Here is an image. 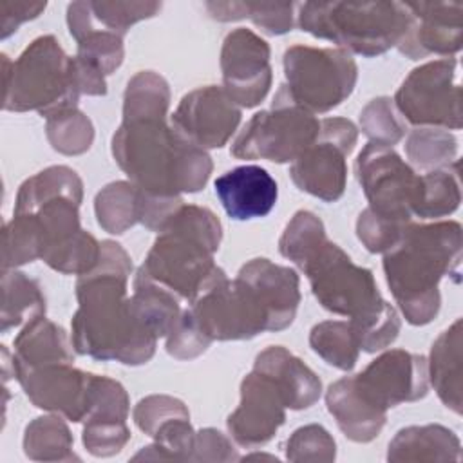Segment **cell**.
<instances>
[{
  "label": "cell",
  "mask_w": 463,
  "mask_h": 463,
  "mask_svg": "<svg viewBox=\"0 0 463 463\" xmlns=\"http://www.w3.org/2000/svg\"><path fill=\"white\" fill-rule=\"evenodd\" d=\"M204 7L213 20L235 22L248 18L271 36L286 34L295 25V4L291 2H206Z\"/></svg>",
  "instance_id": "f546056e"
},
{
  "label": "cell",
  "mask_w": 463,
  "mask_h": 463,
  "mask_svg": "<svg viewBox=\"0 0 463 463\" xmlns=\"http://www.w3.org/2000/svg\"><path fill=\"white\" fill-rule=\"evenodd\" d=\"M257 297L268 317V331H282L295 320L300 304V279L293 268L269 259H251L237 273Z\"/></svg>",
  "instance_id": "ffe728a7"
},
{
  "label": "cell",
  "mask_w": 463,
  "mask_h": 463,
  "mask_svg": "<svg viewBox=\"0 0 463 463\" xmlns=\"http://www.w3.org/2000/svg\"><path fill=\"white\" fill-rule=\"evenodd\" d=\"M13 376L34 407L74 423L85 420L92 373L74 367L72 362H58L36 367L13 365Z\"/></svg>",
  "instance_id": "2e32d148"
},
{
  "label": "cell",
  "mask_w": 463,
  "mask_h": 463,
  "mask_svg": "<svg viewBox=\"0 0 463 463\" xmlns=\"http://www.w3.org/2000/svg\"><path fill=\"white\" fill-rule=\"evenodd\" d=\"M297 16L302 31L364 58L398 47L411 22L405 2H304Z\"/></svg>",
  "instance_id": "5b68a950"
},
{
  "label": "cell",
  "mask_w": 463,
  "mask_h": 463,
  "mask_svg": "<svg viewBox=\"0 0 463 463\" xmlns=\"http://www.w3.org/2000/svg\"><path fill=\"white\" fill-rule=\"evenodd\" d=\"M326 405L344 436L356 443L373 441L387 421V412L371 405L356 391L353 376L340 378L327 387Z\"/></svg>",
  "instance_id": "603a6c76"
},
{
  "label": "cell",
  "mask_w": 463,
  "mask_h": 463,
  "mask_svg": "<svg viewBox=\"0 0 463 463\" xmlns=\"http://www.w3.org/2000/svg\"><path fill=\"white\" fill-rule=\"evenodd\" d=\"M170 105L168 81L154 71L136 72L123 94V118L166 116Z\"/></svg>",
  "instance_id": "8d00e7d4"
},
{
  "label": "cell",
  "mask_w": 463,
  "mask_h": 463,
  "mask_svg": "<svg viewBox=\"0 0 463 463\" xmlns=\"http://www.w3.org/2000/svg\"><path fill=\"white\" fill-rule=\"evenodd\" d=\"M360 128L369 137V143L392 146L407 132L405 121L394 107V101L387 96L371 99L360 112Z\"/></svg>",
  "instance_id": "7bdbcfd3"
},
{
  "label": "cell",
  "mask_w": 463,
  "mask_h": 463,
  "mask_svg": "<svg viewBox=\"0 0 463 463\" xmlns=\"http://www.w3.org/2000/svg\"><path fill=\"white\" fill-rule=\"evenodd\" d=\"M132 259L114 241H101L99 259L78 277V309L71 322V340L78 354L94 360H114L125 365L146 364L157 336L134 315L127 295Z\"/></svg>",
  "instance_id": "6da1fadb"
},
{
  "label": "cell",
  "mask_w": 463,
  "mask_h": 463,
  "mask_svg": "<svg viewBox=\"0 0 463 463\" xmlns=\"http://www.w3.org/2000/svg\"><path fill=\"white\" fill-rule=\"evenodd\" d=\"M241 116V107L222 87L206 85L183 96L170 125L199 148H221L235 134Z\"/></svg>",
  "instance_id": "e0dca14e"
},
{
  "label": "cell",
  "mask_w": 463,
  "mask_h": 463,
  "mask_svg": "<svg viewBox=\"0 0 463 463\" xmlns=\"http://www.w3.org/2000/svg\"><path fill=\"white\" fill-rule=\"evenodd\" d=\"M94 213L107 233H125L139 222V188L130 181L105 184L94 197Z\"/></svg>",
  "instance_id": "836d02e7"
},
{
  "label": "cell",
  "mask_w": 463,
  "mask_h": 463,
  "mask_svg": "<svg viewBox=\"0 0 463 463\" xmlns=\"http://www.w3.org/2000/svg\"><path fill=\"white\" fill-rule=\"evenodd\" d=\"M215 194L235 221L266 217L279 197L277 181L257 165H242L219 175L213 183Z\"/></svg>",
  "instance_id": "44dd1931"
},
{
  "label": "cell",
  "mask_w": 463,
  "mask_h": 463,
  "mask_svg": "<svg viewBox=\"0 0 463 463\" xmlns=\"http://www.w3.org/2000/svg\"><path fill=\"white\" fill-rule=\"evenodd\" d=\"M461 203L459 161L420 175V192L414 215L420 219H439L454 213Z\"/></svg>",
  "instance_id": "1f68e13d"
},
{
  "label": "cell",
  "mask_w": 463,
  "mask_h": 463,
  "mask_svg": "<svg viewBox=\"0 0 463 463\" xmlns=\"http://www.w3.org/2000/svg\"><path fill=\"white\" fill-rule=\"evenodd\" d=\"M72 349V340L65 329L42 315L27 322L16 335L11 364L20 367H36L58 362L74 364Z\"/></svg>",
  "instance_id": "4316f807"
},
{
  "label": "cell",
  "mask_w": 463,
  "mask_h": 463,
  "mask_svg": "<svg viewBox=\"0 0 463 463\" xmlns=\"http://www.w3.org/2000/svg\"><path fill=\"white\" fill-rule=\"evenodd\" d=\"M411 14L409 29L398 51L411 60L432 54L450 56L463 43V4L461 2H405Z\"/></svg>",
  "instance_id": "d6986e66"
},
{
  "label": "cell",
  "mask_w": 463,
  "mask_h": 463,
  "mask_svg": "<svg viewBox=\"0 0 463 463\" xmlns=\"http://www.w3.org/2000/svg\"><path fill=\"white\" fill-rule=\"evenodd\" d=\"M130 400L125 387L109 378L92 374L85 421H127Z\"/></svg>",
  "instance_id": "ee69618b"
},
{
  "label": "cell",
  "mask_w": 463,
  "mask_h": 463,
  "mask_svg": "<svg viewBox=\"0 0 463 463\" xmlns=\"http://www.w3.org/2000/svg\"><path fill=\"white\" fill-rule=\"evenodd\" d=\"M128 439L130 430L127 421H85L83 425V447L96 458H110L119 454Z\"/></svg>",
  "instance_id": "681fc988"
},
{
  "label": "cell",
  "mask_w": 463,
  "mask_h": 463,
  "mask_svg": "<svg viewBox=\"0 0 463 463\" xmlns=\"http://www.w3.org/2000/svg\"><path fill=\"white\" fill-rule=\"evenodd\" d=\"M69 33L78 43L76 58L94 67L103 76L112 74L125 58L123 34L101 29L89 18L85 2H72L67 7Z\"/></svg>",
  "instance_id": "cb8c5ba5"
},
{
  "label": "cell",
  "mask_w": 463,
  "mask_h": 463,
  "mask_svg": "<svg viewBox=\"0 0 463 463\" xmlns=\"http://www.w3.org/2000/svg\"><path fill=\"white\" fill-rule=\"evenodd\" d=\"M132 416L137 429L143 430L146 436L154 438L165 423L177 418H190V412L188 407L174 396L150 394L136 403Z\"/></svg>",
  "instance_id": "bcb514c9"
},
{
  "label": "cell",
  "mask_w": 463,
  "mask_h": 463,
  "mask_svg": "<svg viewBox=\"0 0 463 463\" xmlns=\"http://www.w3.org/2000/svg\"><path fill=\"white\" fill-rule=\"evenodd\" d=\"M130 306L136 318L157 338L166 336L181 315L179 297L154 282L141 268L136 271Z\"/></svg>",
  "instance_id": "83f0119b"
},
{
  "label": "cell",
  "mask_w": 463,
  "mask_h": 463,
  "mask_svg": "<svg viewBox=\"0 0 463 463\" xmlns=\"http://www.w3.org/2000/svg\"><path fill=\"white\" fill-rule=\"evenodd\" d=\"M461 318L447 327L432 344L427 362L429 382L443 405L461 414L463 371H461Z\"/></svg>",
  "instance_id": "484cf974"
},
{
  "label": "cell",
  "mask_w": 463,
  "mask_h": 463,
  "mask_svg": "<svg viewBox=\"0 0 463 463\" xmlns=\"http://www.w3.org/2000/svg\"><path fill=\"white\" fill-rule=\"evenodd\" d=\"M354 174L373 212L400 222L412 221L420 174L392 146L367 143L354 161Z\"/></svg>",
  "instance_id": "4fadbf2b"
},
{
  "label": "cell",
  "mask_w": 463,
  "mask_h": 463,
  "mask_svg": "<svg viewBox=\"0 0 463 463\" xmlns=\"http://www.w3.org/2000/svg\"><path fill=\"white\" fill-rule=\"evenodd\" d=\"M286 421V403L277 385L251 369L241 382V402L226 425L237 445L257 449L273 439Z\"/></svg>",
  "instance_id": "ac0fdd59"
},
{
  "label": "cell",
  "mask_w": 463,
  "mask_h": 463,
  "mask_svg": "<svg viewBox=\"0 0 463 463\" xmlns=\"http://www.w3.org/2000/svg\"><path fill=\"white\" fill-rule=\"evenodd\" d=\"M221 72L222 89L235 105L257 107L273 81L268 42L246 27L230 31L221 49Z\"/></svg>",
  "instance_id": "9a60e30c"
},
{
  "label": "cell",
  "mask_w": 463,
  "mask_h": 463,
  "mask_svg": "<svg viewBox=\"0 0 463 463\" xmlns=\"http://www.w3.org/2000/svg\"><path fill=\"white\" fill-rule=\"evenodd\" d=\"M327 241L320 217L309 210H298L280 235L279 251L302 269Z\"/></svg>",
  "instance_id": "e575fe53"
},
{
  "label": "cell",
  "mask_w": 463,
  "mask_h": 463,
  "mask_svg": "<svg viewBox=\"0 0 463 463\" xmlns=\"http://www.w3.org/2000/svg\"><path fill=\"white\" fill-rule=\"evenodd\" d=\"M87 5V13L89 18L94 25L107 29V31H114L118 34H127V31L146 18L156 16L161 11V2H152V0H145V2H121V0H114V2H85Z\"/></svg>",
  "instance_id": "60d3db41"
},
{
  "label": "cell",
  "mask_w": 463,
  "mask_h": 463,
  "mask_svg": "<svg viewBox=\"0 0 463 463\" xmlns=\"http://www.w3.org/2000/svg\"><path fill=\"white\" fill-rule=\"evenodd\" d=\"M349 326L358 342L360 351L376 353L391 345L400 333L402 322L398 311L385 300V304L364 317L351 318Z\"/></svg>",
  "instance_id": "b9f144b4"
},
{
  "label": "cell",
  "mask_w": 463,
  "mask_h": 463,
  "mask_svg": "<svg viewBox=\"0 0 463 463\" xmlns=\"http://www.w3.org/2000/svg\"><path fill=\"white\" fill-rule=\"evenodd\" d=\"M286 458L289 461L329 463L336 458V443L322 425L309 423L298 427L288 438Z\"/></svg>",
  "instance_id": "f6af8a7d"
},
{
  "label": "cell",
  "mask_w": 463,
  "mask_h": 463,
  "mask_svg": "<svg viewBox=\"0 0 463 463\" xmlns=\"http://www.w3.org/2000/svg\"><path fill=\"white\" fill-rule=\"evenodd\" d=\"M459 438L438 423L400 429L389 443L387 461H459Z\"/></svg>",
  "instance_id": "d4e9b609"
},
{
  "label": "cell",
  "mask_w": 463,
  "mask_h": 463,
  "mask_svg": "<svg viewBox=\"0 0 463 463\" xmlns=\"http://www.w3.org/2000/svg\"><path fill=\"white\" fill-rule=\"evenodd\" d=\"M282 89L293 103L311 114L336 109L354 90L356 61L338 47L291 45L284 52Z\"/></svg>",
  "instance_id": "52a82bcc"
},
{
  "label": "cell",
  "mask_w": 463,
  "mask_h": 463,
  "mask_svg": "<svg viewBox=\"0 0 463 463\" xmlns=\"http://www.w3.org/2000/svg\"><path fill=\"white\" fill-rule=\"evenodd\" d=\"M112 156L130 183L163 197L203 190L213 170L208 152L181 137L166 116L123 118L112 136Z\"/></svg>",
  "instance_id": "7a4b0ae2"
},
{
  "label": "cell",
  "mask_w": 463,
  "mask_h": 463,
  "mask_svg": "<svg viewBox=\"0 0 463 463\" xmlns=\"http://www.w3.org/2000/svg\"><path fill=\"white\" fill-rule=\"evenodd\" d=\"M4 99L9 112L36 110L49 118L60 110L76 109L80 89L74 78L72 56H69L52 34L34 38L11 61L2 54Z\"/></svg>",
  "instance_id": "8992f818"
},
{
  "label": "cell",
  "mask_w": 463,
  "mask_h": 463,
  "mask_svg": "<svg viewBox=\"0 0 463 463\" xmlns=\"http://www.w3.org/2000/svg\"><path fill=\"white\" fill-rule=\"evenodd\" d=\"M358 141V128L345 118L320 121L317 139L291 163L289 177L295 186L324 203L338 201L345 192L347 163Z\"/></svg>",
  "instance_id": "7c38bea8"
},
{
  "label": "cell",
  "mask_w": 463,
  "mask_h": 463,
  "mask_svg": "<svg viewBox=\"0 0 463 463\" xmlns=\"http://www.w3.org/2000/svg\"><path fill=\"white\" fill-rule=\"evenodd\" d=\"M42 259V237L33 213H13L2 233V269Z\"/></svg>",
  "instance_id": "f35d334b"
},
{
  "label": "cell",
  "mask_w": 463,
  "mask_h": 463,
  "mask_svg": "<svg viewBox=\"0 0 463 463\" xmlns=\"http://www.w3.org/2000/svg\"><path fill=\"white\" fill-rule=\"evenodd\" d=\"M221 239V221L210 208L183 203L139 268L154 282L192 302L219 268L213 255Z\"/></svg>",
  "instance_id": "277c9868"
},
{
  "label": "cell",
  "mask_w": 463,
  "mask_h": 463,
  "mask_svg": "<svg viewBox=\"0 0 463 463\" xmlns=\"http://www.w3.org/2000/svg\"><path fill=\"white\" fill-rule=\"evenodd\" d=\"M165 338H166V344H165L166 353L177 360L197 358L212 344V340L199 327L190 307L181 311L179 318L175 320V324L172 326V329Z\"/></svg>",
  "instance_id": "c3c4849f"
},
{
  "label": "cell",
  "mask_w": 463,
  "mask_h": 463,
  "mask_svg": "<svg viewBox=\"0 0 463 463\" xmlns=\"http://www.w3.org/2000/svg\"><path fill=\"white\" fill-rule=\"evenodd\" d=\"M458 61L441 58L409 72L394 94L396 110L416 127L459 130L463 125Z\"/></svg>",
  "instance_id": "8fae6325"
},
{
  "label": "cell",
  "mask_w": 463,
  "mask_h": 463,
  "mask_svg": "<svg viewBox=\"0 0 463 463\" xmlns=\"http://www.w3.org/2000/svg\"><path fill=\"white\" fill-rule=\"evenodd\" d=\"M45 134L51 146L63 156L85 154L94 141L92 121L76 109L60 110L45 118Z\"/></svg>",
  "instance_id": "ab89813d"
},
{
  "label": "cell",
  "mask_w": 463,
  "mask_h": 463,
  "mask_svg": "<svg viewBox=\"0 0 463 463\" xmlns=\"http://www.w3.org/2000/svg\"><path fill=\"white\" fill-rule=\"evenodd\" d=\"M54 197H71L80 203L83 201V183L80 175L65 165L49 166L25 179L20 184L14 199V213L31 212Z\"/></svg>",
  "instance_id": "4dcf8cb0"
},
{
  "label": "cell",
  "mask_w": 463,
  "mask_h": 463,
  "mask_svg": "<svg viewBox=\"0 0 463 463\" xmlns=\"http://www.w3.org/2000/svg\"><path fill=\"white\" fill-rule=\"evenodd\" d=\"M47 7L45 2H0V13H2V31L0 36L5 40L13 33H16L18 25L36 18L43 9Z\"/></svg>",
  "instance_id": "816d5d0a"
},
{
  "label": "cell",
  "mask_w": 463,
  "mask_h": 463,
  "mask_svg": "<svg viewBox=\"0 0 463 463\" xmlns=\"http://www.w3.org/2000/svg\"><path fill=\"white\" fill-rule=\"evenodd\" d=\"M72 434L60 414L38 416L27 423L24 432V452L33 461H71Z\"/></svg>",
  "instance_id": "d6a6232c"
},
{
  "label": "cell",
  "mask_w": 463,
  "mask_h": 463,
  "mask_svg": "<svg viewBox=\"0 0 463 463\" xmlns=\"http://www.w3.org/2000/svg\"><path fill=\"white\" fill-rule=\"evenodd\" d=\"M318 304L349 318L364 317L385 304L371 269L356 266L335 242L327 241L302 268Z\"/></svg>",
  "instance_id": "9c48e42d"
},
{
  "label": "cell",
  "mask_w": 463,
  "mask_h": 463,
  "mask_svg": "<svg viewBox=\"0 0 463 463\" xmlns=\"http://www.w3.org/2000/svg\"><path fill=\"white\" fill-rule=\"evenodd\" d=\"M320 121L309 110L289 99L279 87L271 109L251 116L232 143L237 159H266L293 163L318 136Z\"/></svg>",
  "instance_id": "ba28073f"
},
{
  "label": "cell",
  "mask_w": 463,
  "mask_h": 463,
  "mask_svg": "<svg viewBox=\"0 0 463 463\" xmlns=\"http://www.w3.org/2000/svg\"><path fill=\"white\" fill-rule=\"evenodd\" d=\"M241 456L232 441L217 429L206 427L195 432L190 461H239Z\"/></svg>",
  "instance_id": "f907efd6"
},
{
  "label": "cell",
  "mask_w": 463,
  "mask_h": 463,
  "mask_svg": "<svg viewBox=\"0 0 463 463\" xmlns=\"http://www.w3.org/2000/svg\"><path fill=\"white\" fill-rule=\"evenodd\" d=\"M45 295L36 279L16 269H2V333L45 315Z\"/></svg>",
  "instance_id": "f1b7e54d"
},
{
  "label": "cell",
  "mask_w": 463,
  "mask_h": 463,
  "mask_svg": "<svg viewBox=\"0 0 463 463\" xmlns=\"http://www.w3.org/2000/svg\"><path fill=\"white\" fill-rule=\"evenodd\" d=\"M409 222H400L383 215H378L369 206L358 215L356 237L371 253H385L402 237Z\"/></svg>",
  "instance_id": "7dc6e473"
},
{
  "label": "cell",
  "mask_w": 463,
  "mask_h": 463,
  "mask_svg": "<svg viewBox=\"0 0 463 463\" xmlns=\"http://www.w3.org/2000/svg\"><path fill=\"white\" fill-rule=\"evenodd\" d=\"M311 349L329 365L340 371H351L360 354L358 342L347 320H324L309 331Z\"/></svg>",
  "instance_id": "d590c367"
},
{
  "label": "cell",
  "mask_w": 463,
  "mask_h": 463,
  "mask_svg": "<svg viewBox=\"0 0 463 463\" xmlns=\"http://www.w3.org/2000/svg\"><path fill=\"white\" fill-rule=\"evenodd\" d=\"M356 391L376 409L385 411L421 400L429 391L427 360L405 349H389L353 376Z\"/></svg>",
  "instance_id": "5bb4252c"
},
{
  "label": "cell",
  "mask_w": 463,
  "mask_h": 463,
  "mask_svg": "<svg viewBox=\"0 0 463 463\" xmlns=\"http://www.w3.org/2000/svg\"><path fill=\"white\" fill-rule=\"evenodd\" d=\"M461 262V224L436 221L409 222L398 242L383 253L387 286L412 326H425L436 318L441 306L439 280L458 275Z\"/></svg>",
  "instance_id": "3957f363"
},
{
  "label": "cell",
  "mask_w": 463,
  "mask_h": 463,
  "mask_svg": "<svg viewBox=\"0 0 463 463\" xmlns=\"http://www.w3.org/2000/svg\"><path fill=\"white\" fill-rule=\"evenodd\" d=\"M190 311L212 342L250 340L268 331V317L253 291L237 277L230 280L222 268L195 295Z\"/></svg>",
  "instance_id": "30bf717a"
},
{
  "label": "cell",
  "mask_w": 463,
  "mask_h": 463,
  "mask_svg": "<svg viewBox=\"0 0 463 463\" xmlns=\"http://www.w3.org/2000/svg\"><path fill=\"white\" fill-rule=\"evenodd\" d=\"M405 154L416 168L430 172L458 161V141L445 128L418 127L407 136Z\"/></svg>",
  "instance_id": "74e56055"
},
{
  "label": "cell",
  "mask_w": 463,
  "mask_h": 463,
  "mask_svg": "<svg viewBox=\"0 0 463 463\" xmlns=\"http://www.w3.org/2000/svg\"><path fill=\"white\" fill-rule=\"evenodd\" d=\"M253 369L266 374L277 385L286 409H309L322 394V382L315 371L282 345H269L260 351Z\"/></svg>",
  "instance_id": "7402d4cb"
}]
</instances>
